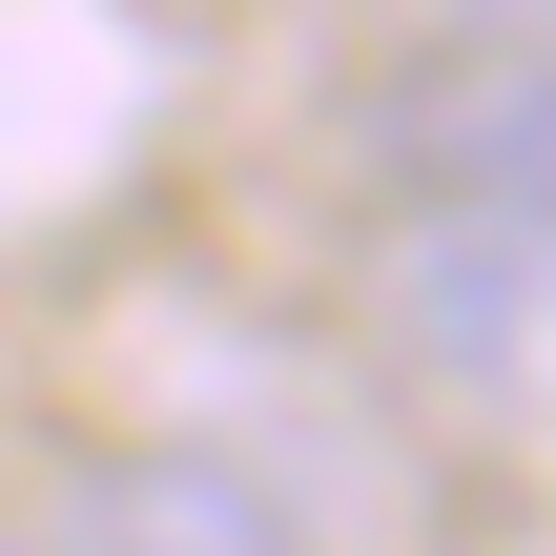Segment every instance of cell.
<instances>
[{
	"label": "cell",
	"mask_w": 556,
	"mask_h": 556,
	"mask_svg": "<svg viewBox=\"0 0 556 556\" xmlns=\"http://www.w3.org/2000/svg\"><path fill=\"white\" fill-rule=\"evenodd\" d=\"M41 556H289V516H268V475H227V454H103Z\"/></svg>",
	"instance_id": "1"
},
{
	"label": "cell",
	"mask_w": 556,
	"mask_h": 556,
	"mask_svg": "<svg viewBox=\"0 0 556 556\" xmlns=\"http://www.w3.org/2000/svg\"><path fill=\"white\" fill-rule=\"evenodd\" d=\"M413 165H433L475 227H536V248H556V62H475V83H433V103H413Z\"/></svg>",
	"instance_id": "2"
},
{
	"label": "cell",
	"mask_w": 556,
	"mask_h": 556,
	"mask_svg": "<svg viewBox=\"0 0 556 556\" xmlns=\"http://www.w3.org/2000/svg\"><path fill=\"white\" fill-rule=\"evenodd\" d=\"M516 21H536V62H556V0H516Z\"/></svg>",
	"instance_id": "3"
}]
</instances>
